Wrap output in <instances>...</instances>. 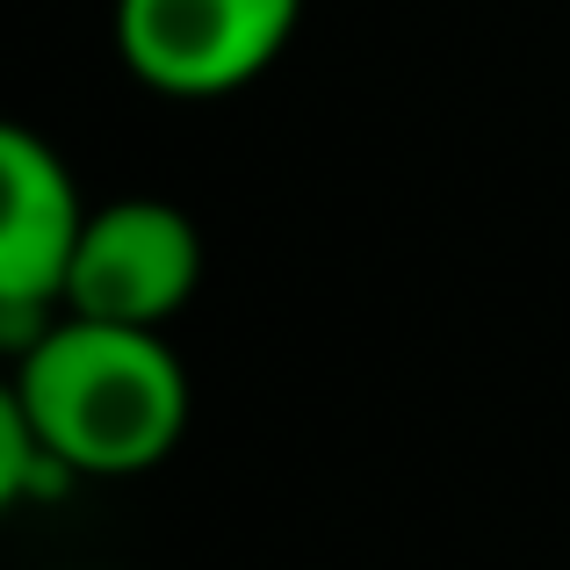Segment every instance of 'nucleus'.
Returning a JSON list of instances; mask_svg holds the SVG:
<instances>
[{
	"label": "nucleus",
	"mask_w": 570,
	"mask_h": 570,
	"mask_svg": "<svg viewBox=\"0 0 570 570\" xmlns=\"http://www.w3.org/2000/svg\"><path fill=\"white\" fill-rule=\"evenodd\" d=\"M14 397L58 476H145L181 448L195 390L188 362L153 325L58 311L14 354Z\"/></svg>",
	"instance_id": "obj_1"
},
{
	"label": "nucleus",
	"mask_w": 570,
	"mask_h": 570,
	"mask_svg": "<svg viewBox=\"0 0 570 570\" xmlns=\"http://www.w3.org/2000/svg\"><path fill=\"white\" fill-rule=\"evenodd\" d=\"M304 0H116V58L174 101L261 80L289 51Z\"/></svg>",
	"instance_id": "obj_2"
},
{
	"label": "nucleus",
	"mask_w": 570,
	"mask_h": 570,
	"mask_svg": "<svg viewBox=\"0 0 570 570\" xmlns=\"http://www.w3.org/2000/svg\"><path fill=\"white\" fill-rule=\"evenodd\" d=\"M203 289V232L181 203L124 195L95 203L66 267V311L109 325H167Z\"/></svg>",
	"instance_id": "obj_3"
},
{
	"label": "nucleus",
	"mask_w": 570,
	"mask_h": 570,
	"mask_svg": "<svg viewBox=\"0 0 570 570\" xmlns=\"http://www.w3.org/2000/svg\"><path fill=\"white\" fill-rule=\"evenodd\" d=\"M80 181L29 124L0 116V325H22V347L66 311V267L80 246Z\"/></svg>",
	"instance_id": "obj_4"
},
{
	"label": "nucleus",
	"mask_w": 570,
	"mask_h": 570,
	"mask_svg": "<svg viewBox=\"0 0 570 570\" xmlns=\"http://www.w3.org/2000/svg\"><path fill=\"white\" fill-rule=\"evenodd\" d=\"M43 476H58V470L43 462L37 433H29V412H22V397H14V376H0V520L29 499Z\"/></svg>",
	"instance_id": "obj_5"
}]
</instances>
